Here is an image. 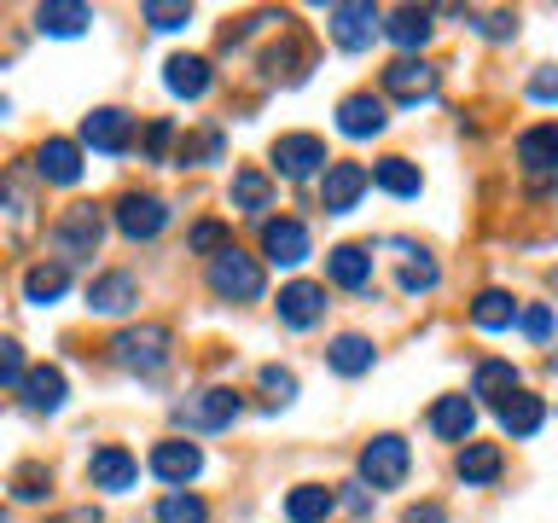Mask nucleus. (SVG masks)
<instances>
[{"label": "nucleus", "instance_id": "32", "mask_svg": "<svg viewBox=\"0 0 558 523\" xmlns=\"http://www.w3.org/2000/svg\"><path fill=\"white\" fill-rule=\"evenodd\" d=\"M326 361H331V373H343V378H361V373H373V343H366V338H355V331H343V338L326 349Z\"/></svg>", "mask_w": 558, "mask_h": 523}, {"label": "nucleus", "instance_id": "12", "mask_svg": "<svg viewBox=\"0 0 558 523\" xmlns=\"http://www.w3.org/2000/svg\"><path fill=\"white\" fill-rule=\"evenodd\" d=\"M436 87H442V76H436V64H425V59H396L384 70V94L401 99V105H425V99H436Z\"/></svg>", "mask_w": 558, "mask_h": 523}, {"label": "nucleus", "instance_id": "26", "mask_svg": "<svg viewBox=\"0 0 558 523\" xmlns=\"http://www.w3.org/2000/svg\"><path fill=\"white\" fill-rule=\"evenodd\" d=\"M24 408H29V413H59V408H64V373H59V366H29V378H24Z\"/></svg>", "mask_w": 558, "mask_h": 523}, {"label": "nucleus", "instance_id": "7", "mask_svg": "<svg viewBox=\"0 0 558 523\" xmlns=\"http://www.w3.org/2000/svg\"><path fill=\"white\" fill-rule=\"evenodd\" d=\"M268 157H274V169L286 174V181H308V174H326L331 169L320 134H279Z\"/></svg>", "mask_w": 558, "mask_h": 523}, {"label": "nucleus", "instance_id": "4", "mask_svg": "<svg viewBox=\"0 0 558 523\" xmlns=\"http://www.w3.org/2000/svg\"><path fill=\"white\" fill-rule=\"evenodd\" d=\"M99 239H105V209L99 204H70L64 216L52 221V251H59V262L99 256Z\"/></svg>", "mask_w": 558, "mask_h": 523}, {"label": "nucleus", "instance_id": "29", "mask_svg": "<svg viewBox=\"0 0 558 523\" xmlns=\"http://www.w3.org/2000/svg\"><path fill=\"white\" fill-rule=\"evenodd\" d=\"M471 396L495 401V408H506V401L518 396V366L512 361H483L477 378H471Z\"/></svg>", "mask_w": 558, "mask_h": 523}, {"label": "nucleus", "instance_id": "13", "mask_svg": "<svg viewBox=\"0 0 558 523\" xmlns=\"http://www.w3.org/2000/svg\"><path fill=\"white\" fill-rule=\"evenodd\" d=\"M366 186H373V169H366V163H331L320 174V209H326V216H349Z\"/></svg>", "mask_w": 558, "mask_h": 523}, {"label": "nucleus", "instance_id": "21", "mask_svg": "<svg viewBox=\"0 0 558 523\" xmlns=\"http://www.w3.org/2000/svg\"><path fill=\"white\" fill-rule=\"evenodd\" d=\"M209 59H198V52H174V59L163 64V87L174 99H204L209 94Z\"/></svg>", "mask_w": 558, "mask_h": 523}, {"label": "nucleus", "instance_id": "9", "mask_svg": "<svg viewBox=\"0 0 558 523\" xmlns=\"http://www.w3.org/2000/svg\"><path fill=\"white\" fill-rule=\"evenodd\" d=\"M174 418H181L186 430H227L239 418V396L221 390V384H209V390H192L181 408H174Z\"/></svg>", "mask_w": 558, "mask_h": 523}, {"label": "nucleus", "instance_id": "25", "mask_svg": "<svg viewBox=\"0 0 558 523\" xmlns=\"http://www.w3.org/2000/svg\"><path fill=\"white\" fill-rule=\"evenodd\" d=\"M331 512H338V495H331L326 483H303L286 495V518L291 523H326Z\"/></svg>", "mask_w": 558, "mask_h": 523}, {"label": "nucleus", "instance_id": "42", "mask_svg": "<svg viewBox=\"0 0 558 523\" xmlns=\"http://www.w3.org/2000/svg\"><path fill=\"white\" fill-rule=\"evenodd\" d=\"M186 244H192L198 256H221L227 244H233V233H227V221H198V227L186 233Z\"/></svg>", "mask_w": 558, "mask_h": 523}, {"label": "nucleus", "instance_id": "17", "mask_svg": "<svg viewBox=\"0 0 558 523\" xmlns=\"http://www.w3.org/2000/svg\"><path fill=\"white\" fill-rule=\"evenodd\" d=\"M320 314H326V285H314V279H291V285L279 291V320H286L291 331H308Z\"/></svg>", "mask_w": 558, "mask_h": 523}, {"label": "nucleus", "instance_id": "14", "mask_svg": "<svg viewBox=\"0 0 558 523\" xmlns=\"http://www.w3.org/2000/svg\"><path fill=\"white\" fill-rule=\"evenodd\" d=\"M262 256L274 262V268H296V262H308V227L279 216V221H262Z\"/></svg>", "mask_w": 558, "mask_h": 523}, {"label": "nucleus", "instance_id": "11", "mask_svg": "<svg viewBox=\"0 0 558 523\" xmlns=\"http://www.w3.org/2000/svg\"><path fill=\"white\" fill-rule=\"evenodd\" d=\"M82 139L94 151H105V157H122V151L134 146V117L117 111V105H99V111L82 117Z\"/></svg>", "mask_w": 558, "mask_h": 523}, {"label": "nucleus", "instance_id": "50", "mask_svg": "<svg viewBox=\"0 0 558 523\" xmlns=\"http://www.w3.org/2000/svg\"><path fill=\"white\" fill-rule=\"evenodd\" d=\"M0 523H7V506H0Z\"/></svg>", "mask_w": 558, "mask_h": 523}, {"label": "nucleus", "instance_id": "51", "mask_svg": "<svg viewBox=\"0 0 558 523\" xmlns=\"http://www.w3.org/2000/svg\"><path fill=\"white\" fill-rule=\"evenodd\" d=\"M553 291H558V273H553Z\"/></svg>", "mask_w": 558, "mask_h": 523}, {"label": "nucleus", "instance_id": "10", "mask_svg": "<svg viewBox=\"0 0 558 523\" xmlns=\"http://www.w3.org/2000/svg\"><path fill=\"white\" fill-rule=\"evenodd\" d=\"M326 35L343 52H366L384 35V12L378 7H326Z\"/></svg>", "mask_w": 558, "mask_h": 523}, {"label": "nucleus", "instance_id": "8", "mask_svg": "<svg viewBox=\"0 0 558 523\" xmlns=\"http://www.w3.org/2000/svg\"><path fill=\"white\" fill-rule=\"evenodd\" d=\"M111 216H117V233L140 244V239H157L169 227V204L157 198V192H122Z\"/></svg>", "mask_w": 558, "mask_h": 523}, {"label": "nucleus", "instance_id": "22", "mask_svg": "<svg viewBox=\"0 0 558 523\" xmlns=\"http://www.w3.org/2000/svg\"><path fill=\"white\" fill-rule=\"evenodd\" d=\"M326 279L343 291H366V279H373V251H366V244H338V251L326 256Z\"/></svg>", "mask_w": 558, "mask_h": 523}, {"label": "nucleus", "instance_id": "34", "mask_svg": "<svg viewBox=\"0 0 558 523\" xmlns=\"http://www.w3.org/2000/svg\"><path fill=\"white\" fill-rule=\"evenodd\" d=\"M274 204V181L262 169H239L233 174V209H244V216H262V209Z\"/></svg>", "mask_w": 558, "mask_h": 523}, {"label": "nucleus", "instance_id": "5", "mask_svg": "<svg viewBox=\"0 0 558 523\" xmlns=\"http://www.w3.org/2000/svg\"><path fill=\"white\" fill-rule=\"evenodd\" d=\"M209 291L221 303H256L262 296V262L244 256L239 244H227L221 256H209Z\"/></svg>", "mask_w": 558, "mask_h": 523}, {"label": "nucleus", "instance_id": "47", "mask_svg": "<svg viewBox=\"0 0 558 523\" xmlns=\"http://www.w3.org/2000/svg\"><path fill=\"white\" fill-rule=\"evenodd\" d=\"M169 146H174V122H151V129H146V151L157 157V163H163Z\"/></svg>", "mask_w": 558, "mask_h": 523}, {"label": "nucleus", "instance_id": "27", "mask_svg": "<svg viewBox=\"0 0 558 523\" xmlns=\"http://www.w3.org/2000/svg\"><path fill=\"white\" fill-rule=\"evenodd\" d=\"M87 24H94V12L82 0H47V7H35V29L41 35H82Z\"/></svg>", "mask_w": 558, "mask_h": 523}, {"label": "nucleus", "instance_id": "31", "mask_svg": "<svg viewBox=\"0 0 558 523\" xmlns=\"http://www.w3.org/2000/svg\"><path fill=\"white\" fill-rule=\"evenodd\" d=\"M500 465H506V460H500L495 442H465V448H460V483H471V488L495 483Z\"/></svg>", "mask_w": 558, "mask_h": 523}, {"label": "nucleus", "instance_id": "16", "mask_svg": "<svg viewBox=\"0 0 558 523\" xmlns=\"http://www.w3.org/2000/svg\"><path fill=\"white\" fill-rule=\"evenodd\" d=\"M204 471V448L198 442H157L151 448V477H163L169 488H186Z\"/></svg>", "mask_w": 558, "mask_h": 523}, {"label": "nucleus", "instance_id": "40", "mask_svg": "<svg viewBox=\"0 0 558 523\" xmlns=\"http://www.w3.org/2000/svg\"><path fill=\"white\" fill-rule=\"evenodd\" d=\"M465 24L488 35V41H512L518 35V12H465Z\"/></svg>", "mask_w": 558, "mask_h": 523}, {"label": "nucleus", "instance_id": "48", "mask_svg": "<svg viewBox=\"0 0 558 523\" xmlns=\"http://www.w3.org/2000/svg\"><path fill=\"white\" fill-rule=\"evenodd\" d=\"M401 523H448V506L442 500H418V506L401 512Z\"/></svg>", "mask_w": 558, "mask_h": 523}, {"label": "nucleus", "instance_id": "33", "mask_svg": "<svg viewBox=\"0 0 558 523\" xmlns=\"http://www.w3.org/2000/svg\"><path fill=\"white\" fill-rule=\"evenodd\" d=\"M541 418H547V401L518 390V396L500 408V430H506V436H535V430H541Z\"/></svg>", "mask_w": 558, "mask_h": 523}, {"label": "nucleus", "instance_id": "35", "mask_svg": "<svg viewBox=\"0 0 558 523\" xmlns=\"http://www.w3.org/2000/svg\"><path fill=\"white\" fill-rule=\"evenodd\" d=\"M512 320H518V303L506 291H483L477 303H471V326L477 331H506Z\"/></svg>", "mask_w": 558, "mask_h": 523}, {"label": "nucleus", "instance_id": "3", "mask_svg": "<svg viewBox=\"0 0 558 523\" xmlns=\"http://www.w3.org/2000/svg\"><path fill=\"white\" fill-rule=\"evenodd\" d=\"M518 169L535 198L558 186V122H535V129L518 134Z\"/></svg>", "mask_w": 558, "mask_h": 523}, {"label": "nucleus", "instance_id": "28", "mask_svg": "<svg viewBox=\"0 0 558 523\" xmlns=\"http://www.w3.org/2000/svg\"><path fill=\"white\" fill-rule=\"evenodd\" d=\"M373 186H384L390 198H418V192H425V174H418V163H408V157H384V163H373Z\"/></svg>", "mask_w": 558, "mask_h": 523}, {"label": "nucleus", "instance_id": "39", "mask_svg": "<svg viewBox=\"0 0 558 523\" xmlns=\"http://www.w3.org/2000/svg\"><path fill=\"white\" fill-rule=\"evenodd\" d=\"M262 64H268L274 76H279V70H286V82H303V70H308V52H303V41H296V35H291V41H286V47H274V52H268V59H262Z\"/></svg>", "mask_w": 558, "mask_h": 523}, {"label": "nucleus", "instance_id": "2", "mask_svg": "<svg viewBox=\"0 0 558 523\" xmlns=\"http://www.w3.org/2000/svg\"><path fill=\"white\" fill-rule=\"evenodd\" d=\"M169 355H174V331H169L163 320L129 326V331H117V338H111V361H117V366H129V373H140V378L163 373Z\"/></svg>", "mask_w": 558, "mask_h": 523}, {"label": "nucleus", "instance_id": "38", "mask_svg": "<svg viewBox=\"0 0 558 523\" xmlns=\"http://www.w3.org/2000/svg\"><path fill=\"white\" fill-rule=\"evenodd\" d=\"M12 495H17V500H29V506H35V500H47V495H52V471H47L41 460H24V465L12 471Z\"/></svg>", "mask_w": 558, "mask_h": 523}, {"label": "nucleus", "instance_id": "19", "mask_svg": "<svg viewBox=\"0 0 558 523\" xmlns=\"http://www.w3.org/2000/svg\"><path fill=\"white\" fill-rule=\"evenodd\" d=\"M140 303V279L129 268H111V273H99L94 285H87V308L94 314H129Z\"/></svg>", "mask_w": 558, "mask_h": 523}, {"label": "nucleus", "instance_id": "1", "mask_svg": "<svg viewBox=\"0 0 558 523\" xmlns=\"http://www.w3.org/2000/svg\"><path fill=\"white\" fill-rule=\"evenodd\" d=\"M41 192H35L29 169H7L0 174V256H24L41 239Z\"/></svg>", "mask_w": 558, "mask_h": 523}, {"label": "nucleus", "instance_id": "44", "mask_svg": "<svg viewBox=\"0 0 558 523\" xmlns=\"http://www.w3.org/2000/svg\"><path fill=\"white\" fill-rule=\"evenodd\" d=\"M262 390H268L274 408H286V401L296 396V373H286V366H262Z\"/></svg>", "mask_w": 558, "mask_h": 523}, {"label": "nucleus", "instance_id": "41", "mask_svg": "<svg viewBox=\"0 0 558 523\" xmlns=\"http://www.w3.org/2000/svg\"><path fill=\"white\" fill-rule=\"evenodd\" d=\"M140 17H146L151 29H181V24H192V7H181V0H146Z\"/></svg>", "mask_w": 558, "mask_h": 523}, {"label": "nucleus", "instance_id": "23", "mask_svg": "<svg viewBox=\"0 0 558 523\" xmlns=\"http://www.w3.org/2000/svg\"><path fill=\"white\" fill-rule=\"evenodd\" d=\"M70 291V262H35V268L24 273V303H35V308H47V303H59V296Z\"/></svg>", "mask_w": 558, "mask_h": 523}, {"label": "nucleus", "instance_id": "20", "mask_svg": "<svg viewBox=\"0 0 558 523\" xmlns=\"http://www.w3.org/2000/svg\"><path fill=\"white\" fill-rule=\"evenodd\" d=\"M338 129H343L349 139H373V134H384V129H390V117H384V99H378V94H349V99L338 105Z\"/></svg>", "mask_w": 558, "mask_h": 523}, {"label": "nucleus", "instance_id": "18", "mask_svg": "<svg viewBox=\"0 0 558 523\" xmlns=\"http://www.w3.org/2000/svg\"><path fill=\"white\" fill-rule=\"evenodd\" d=\"M35 174L52 186H76L82 181V146L76 139H41L35 146Z\"/></svg>", "mask_w": 558, "mask_h": 523}, {"label": "nucleus", "instance_id": "49", "mask_svg": "<svg viewBox=\"0 0 558 523\" xmlns=\"http://www.w3.org/2000/svg\"><path fill=\"white\" fill-rule=\"evenodd\" d=\"M52 523H105V518L94 512V506H76V512H59V518H52Z\"/></svg>", "mask_w": 558, "mask_h": 523}, {"label": "nucleus", "instance_id": "43", "mask_svg": "<svg viewBox=\"0 0 558 523\" xmlns=\"http://www.w3.org/2000/svg\"><path fill=\"white\" fill-rule=\"evenodd\" d=\"M29 366H24V349H17L12 338H0V390H24Z\"/></svg>", "mask_w": 558, "mask_h": 523}, {"label": "nucleus", "instance_id": "15", "mask_svg": "<svg viewBox=\"0 0 558 523\" xmlns=\"http://www.w3.org/2000/svg\"><path fill=\"white\" fill-rule=\"evenodd\" d=\"M134 477H140V460H134L129 448H117V442L94 448V460H87V483L105 488V495H122V488H134Z\"/></svg>", "mask_w": 558, "mask_h": 523}, {"label": "nucleus", "instance_id": "24", "mask_svg": "<svg viewBox=\"0 0 558 523\" xmlns=\"http://www.w3.org/2000/svg\"><path fill=\"white\" fill-rule=\"evenodd\" d=\"M471 425H477V408H471L465 396H442L430 408V430L442 436V442H471Z\"/></svg>", "mask_w": 558, "mask_h": 523}, {"label": "nucleus", "instance_id": "6", "mask_svg": "<svg viewBox=\"0 0 558 523\" xmlns=\"http://www.w3.org/2000/svg\"><path fill=\"white\" fill-rule=\"evenodd\" d=\"M408 465H413V453H408V442L401 436H373V442L361 448V477L373 483V488H401L408 483Z\"/></svg>", "mask_w": 558, "mask_h": 523}, {"label": "nucleus", "instance_id": "45", "mask_svg": "<svg viewBox=\"0 0 558 523\" xmlns=\"http://www.w3.org/2000/svg\"><path fill=\"white\" fill-rule=\"evenodd\" d=\"M518 326H523V338H530V343H547L553 338V308L547 303H530V308L518 314Z\"/></svg>", "mask_w": 558, "mask_h": 523}, {"label": "nucleus", "instance_id": "46", "mask_svg": "<svg viewBox=\"0 0 558 523\" xmlns=\"http://www.w3.org/2000/svg\"><path fill=\"white\" fill-rule=\"evenodd\" d=\"M530 99H541V105H558V70H553V64L530 76Z\"/></svg>", "mask_w": 558, "mask_h": 523}, {"label": "nucleus", "instance_id": "30", "mask_svg": "<svg viewBox=\"0 0 558 523\" xmlns=\"http://www.w3.org/2000/svg\"><path fill=\"white\" fill-rule=\"evenodd\" d=\"M430 29H436V24H430V12H418V7H401V12H390V24H384V35H390V41L408 52V59L430 41Z\"/></svg>", "mask_w": 558, "mask_h": 523}, {"label": "nucleus", "instance_id": "36", "mask_svg": "<svg viewBox=\"0 0 558 523\" xmlns=\"http://www.w3.org/2000/svg\"><path fill=\"white\" fill-rule=\"evenodd\" d=\"M436 262L425 256V251H413V244H401V291L408 296H425V291H436Z\"/></svg>", "mask_w": 558, "mask_h": 523}, {"label": "nucleus", "instance_id": "37", "mask_svg": "<svg viewBox=\"0 0 558 523\" xmlns=\"http://www.w3.org/2000/svg\"><path fill=\"white\" fill-rule=\"evenodd\" d=\"M157 523H209V506L198 495H186V488H169L157 500Z\"/></svg>", "mask_w": 558, "mask_h": 523}]
</instances>
